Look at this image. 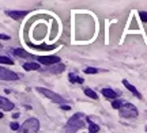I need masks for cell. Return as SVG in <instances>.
<instances>
[{
	"mask_svg": "<svg viewBox=\"0 0 147 133\" xmlns=\"http://www.w3.org/2000/svg\"><path fill=\"white\" fill-rule=\"evenodd\" d=\"M121 105H123V101H113L112 102V107L113 109H117V110H120V107H121Z\"/></svg>",
	"mask_w": 147,
	"mask_h": 133,
	"instance_id": "d6986e66",
	"label": "cell"
},
{
	"mask_svg": "<svg viewBox=\"0 0 147 133\" xmlns=\"http://www.w3.org/2000/svg\"><path fill=\"white\" fill-rule=\"evenodd\" d=\"M0 63H1V64H10V65L14 64V61L11 59H8V57H5V56H1V57H0Z\"/></svg>",
	"mask_w": 147,
	"mask_h": 133,
	"instance_id": "ac0fdd59",
	"label": "cell"
},
{
	"mask_svg": "<svg viewBox=\"0 0 147 133\" xmlns=\"http://www.w3.org/2000/svg\"><path fill=\"white\" fill-rule=\"evenodd\" d=\"M83 92L87 96H89V98H93V99H97V98H98V95H97V94H95V92L91 90V88H84Z\"/></svg>",
	"mask_w": 147,
	"mask_h": 133,
	"instance_id": "2e32d148",
	"label": "cell"
},
{
	"mask_svg": "<svg viewBox=\"0 0 147 133\" xmlns=\"http://www.w3.org/2000/svg\"><path fill=\"white\" fill-rule=\"evenodd\" d=\"M61 109H63V110H69L71 107H69V106H67V105H63V106H61Z\"/></svg>",
	"mask_w": 147,
	"mask_h": 133,
	"instance_id": "603a6c76",
	"label": "cell"
},
{
	"mask_svg": "<svg viewBox=\"0 0 147 133\" xmlns=\"http://www.w3.org/2000/svg\"><path fill=\"white\" fill-rule=\"evenodd\" d=\"M23 69H26V71H37V69H40V64L38 63H25Z\"/></svg>",
	"mask_w": 147,
	"mask_h": 133,
	"instance_id": "4fadbf2b",
	"label": "cell"
},
{
	"mask_svg": "<svg viewBox=\"0 0 147 133\" xmlns=\"http://www.w3.org/2000/svg\"><path fill=\"white\" fill-rule=\"evenodd\" d=\"M146 130H147V126H146Z\"/></svg>",
	"mask_w": 147,
	"mask_h": 133,
	"instance_id": "d4e9b609",
	"label": "cell"
},
{
	"mask_svg": "<svg viewBox=\"0 0 147 133\" xmlns=\"http://www.w3.org/2000/svg\"><path fill=\"white\" fill-rule=\"evenodd\" d=\"M11 52H12V54H15V56H18V57H25V59H33V56L30 53H27V52H25L23 49L18 48V49H11Z\"/></svg>",
	"mask_w": 147,
	"mask_h": 133,
	"instance_id": "8fae6325",
	"label": "cell"
},
{
	"mask_svg": "<svg viewBox=\"0 0 147 133\" xmlns=\"http://www.w3.org/2000/svg\"><path fill=\"white\" fill-rule=\"evenodd\" d=\"M84 120H86V117L82 113L74 114L65 125V133H76L79 129H82L84 126Z\"/></svg>",
	"mask_w": 147,
	"mask_h": 133,
	"instance_id": "6da1fadb",
	"label": "cell"
},
{
	"mask_svg": "<svg viewBox=\"0 0 147 133\" xmlns=\"http://www.w3.org/2000/svg\"><path fill=\"white\" fill-rule=\"evenodd\" d=\"M86 122L89 124V133H97L100 130V126H98L97 124L93 122L90 117H86Z\"/></svg>",
	"mask_w": 147,
	"mask_h": 133,
	"instance_id": "7c38bea8",
	"label": "cell"
},
{
	"mask_svg": "<svg viewBox=\"0 0 147 133\" xmlns=\"http://www.w3.org/2000/svg\"><path fill=\"white\" fill-rule=\"evenodd\" d=\"M40 130V121L37 118H29L21 126L18 133H38Z\"/></svg>",
	"mask_w": 147,
	"mask_h": 133,
	"instance_id": "7a4b0ae2",
	"label": "cell"
},
{
	"mask_svg": "<svg viewBox=\"0 0 147 133\" xmlns=\"http://www.w3.org/2000/svg\"><path fill=\"white\" fill-rule=\"evenodd\" d=\"M123 84L127 88H128V90L131 91V92H132V94H134L135 96H136L138 99H142V94H140V92H139V91H138L136 88H135V87H134V86H132L131 83H129V82H128L127 79H125V80H123Z\"/></svg>",
	"mask_w": 147,
	"mask_h": 133,
	"instance_id": "30bf717a",
	"label": "cell"
},
{
	"mask_svg": "<svg viewBox=\"0 0 147 133\" xmlns=\"http://www.w3.org/2000/svg\"><path fill=\"white\" fill-rule=\"evenodd\" d=\"M1 39H10V37L5 35V34H1Z\"/></svg>",
	"mask_w": 147,
	"mask_h": 133,
	"instance_id": "cb8c5ba5",
	"label": "cell"
},
{
	"mask_svg": "<svg viewBox=\"0 0 147 133\" xmlns=\"http://www.w3.org/2000/svg\"><path fill=\"white\" fill-rule=\"evenodd\" d=\"M68 79H69V82H71V83H79V84H82V83L84 82V80L82 79V78H79L76 74H69L68 75Z\"/></svg>",
	"mask_w": 147,
	"mask_h": 133,
	"instance_id": "5bb4252c",
	"label": "cell"
},
{
	"mask_svg": "<svg viewBox=\"0 0 147 133\" xmlns=\"http://www.w3.org/2000/svg\"><path fill=\"white\" fill-rule=\"evenodd\" d=\"M0 79L3 80H18L19 79V75L12 72V71H7L5 68H1L0 69Z\"/></svg>",
	"mask_w": 147,
	"mask_h": 133,
	"instance_id": "8992f818",
	"label": "cell"
},
{
	"mask_svg": "<svg viewBox=\"0 0 147 133\" xmlns=\"http://www.w3.org/2000/svg\"><path fill=\"white\" fill-rule=\"evenodd\" d=\"M0 106H1V110H4V112H10V110H12L15 107L12 102H10L5 98H0Z\"/></svg>",
	"mask_w": 147,
	"mask_h": 133,
	"instance_id": "52a82bcc",
	"label": "cell"
},
{
	"mask_svg": "<svg viewBox=\"0 0 147 133\" xmlns=\"http://www.w3.org/2000/svg\"><path fill=\"white\" fill-rule=\"evenodd\" d=\"M97 72H98V69H97V68H91V67H89V68L84 69V74H89V75L97 74Z\"/></svg>",
	"mask_w": 147,
	"mask_h": 133,
	"instance_id": "ffe728a7",
	"label": "cell"
},
{
	"mask_svg": "<svg viewBox=\"0 0 147 133\" xmlns=\"http://www.w3.org/2000/svg\"><path fill=\"white\" fill-rule=\"evenodd\" d=\"M29 43V46H32V48H36L37 50H52V49L56 48V45H52V46H48V45H40V46H36V45H33V43L27 42Z\"/></svg>",
	"mask_w": 147,
	"mask_h": 133,
	"instance_id": "9a60e30c",
	"label": "cell"
},
{
	"mask_svg": "<svg viewBox=\"0 0 147 133\" xmlns=\"http://www.w3.org/2000/svg\"><path fill=\"white\" fill-rule=\"evenodd\" d=\"M120 114L125 118H135V117H138L139 112H138V109L134 106L132 103H129V102H123V105H121V107H120Z\"/></svg>",
	"mask_w": 147,
	"mask_h": 133,
	"instance_id": "277c9868",
	"label": "cell"
},
{
	"mask_svg": "<svg viewBox=\"0 0 147 133\" xmlns=\"http://www.w3.org/2000/svg\"><path fill=\"white\" fill-rule=\"evenodd\" d=\"M7 15L11 16L12 19L18 21V19H22L23 16L27 15V11H7Z\"/></svg>",
	"mask_w": 147,
	"mask_h": 133,
	"instance_id": "9c48e42d",
	"label": "cell"
},
{
	"mask_svg": "<svg viewBox=\"0 0 147 133\" xmlns=\"http://www.w3.org/2000/svg\"><path fill=\"white\" fill-rule=\"evenodd\" d=\"M139 16H140V19H142L143 22H146L147 23V12L142 11V12H139Z\"/></svg>",
	"mask_w": 147,
	"mask_h": 133,
	"instance_id": "44dd1931",
	"label": "cell"
},
{
	"mask_svg": "<svg viewBox=\"0 0 147 133\" xmlns=\"http://www.w3.org/2000/svg\"><path fill=\"white\" fill-rule=\"evenodd\" d=\"M37 60L45 65H55V64H60V57L59 56H40L37 57Z\"/></svg>",
	"mask_w": 147,
	"mask_h": 133,
	"instance_id": "5b68a950",
	"label": "cell"
},
{
	"mask_svg": "<svg viewBox=\"0 0 147 133\" xmlns=\"http://www.w3.org/2000/svg\"><path fill=\"white\" fill-rule=\"evenodd\" d=\"M11 129H12V130H19V129H21V125L16 122H11Z\"/></svg>",
	"mask_w": 147,
	"mask_h": 133,
	"instance_id": "7402d4cb",
	"label": "cell"
},
{
	"mask_svg": "<svg viewBox=\"0 0 147 133\" xmlns=\"http://www.w3.org/2000/svg\"><path fill=\"white\" fill-rule=\"evenodd\" d=\"M102 95L105 96V98H108V99H116L117 96L120 95V92H116V91H113L112 88H102Z\"/></svg>",
	"mask_w": 147,
	"mask_h": 133,
	"instance_id": "ba28073f",
	"label": "cell"
},
{
	"mask_svg": "<svg viewBox=\"0 0 147 133\" xmlns=\"http://www.w3.org/2000/svg\"><path fill=\"white\" fill-rule=\"evenodd\" d=\"M40 94H42L44 96H47V98H49L51 101H53L55 103H60L61 106H63L64 103H67V101L64 99L63 96H60V95H57L56 92H53V91H51V90H48V88H44V87H37L36 88Z\"/></svg>",
	"mask_w": 147,
	"mask_h": 133,
	"instance_id": "3957f363",
	"label": "cell"
},
{
	"mask_svg": "<svg viewBox=\"0 0 147 133\" xmlns=\"http://www.w3.org/2000/svg\"><path fill=\"white\" fill-rule=\"evenodd\" d=\"M65 68L63 64H57L56 67H52V68H49V69H52V72H55V74H59V72H63V69Z\"/></svg>",
	"mask_w": 147,
	"mask_h": 133,
	"instance_id": "e0dca14e",
	"label": "cell"
}]
</instances>
